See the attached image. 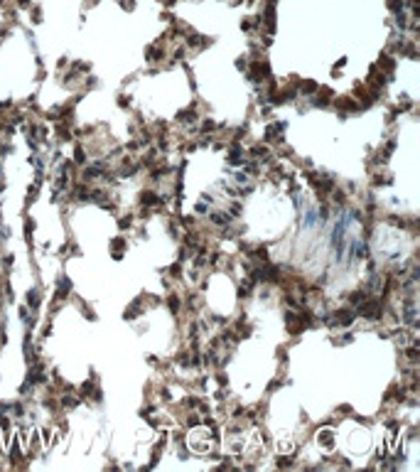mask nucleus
<instances>
[{"instance_id": "nucleus-2", "label": "nucleus", "mask_w": 420, "mask_h": 472, "mask_svg": "<svg viewBox=\"0 0 420 472\" xmlns=\"http://www.w3.org/2000/svg\"><path fill=\"white\" fill-rule=\"evenodd\" d=\"M155 202H157V197H155V195H150V192H147V195H142V204H155Z\"/></svg>"}, {"instance_id": "nucleus-1", "label": "nucleus", "mask_w": 420, "mask_h": 472, "mask_svg": "<svg viewBox=\"0 0 420 472\" xmlns=\"http://www.w3.org/2000/svg\"><path fill=\"white\" fill-rule=\"evenodd\" d=\"M332 440H334L332 430H325V435H320V443H325V445H332Z\"/></svg>"}]
</instances>
